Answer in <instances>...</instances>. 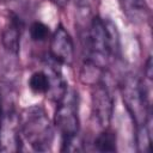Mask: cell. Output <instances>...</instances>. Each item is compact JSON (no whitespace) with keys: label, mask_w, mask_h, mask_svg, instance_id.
<instances>
[{"label":"cell","mask_w":153,"mask_h":153,"mask_svg":"<svg viewBox=\"0 0 153 153\" xmlns=\"http://www.w3.org/2000/svg\"><path fill=\"white\" fill-rule=\"evenodd\" d=\"M86 66L104 71L120 53V36L111 20L93 17L86 31Z\"/></svg>","instance_id":"cell-1"},{"label":"cell","mask_w":153,"mask_h":153,"mask_svg":"<svg viewBox=\"0 0 153 153\" xmlns=\"http://www.w3.org/2000/svg\"><path fill=\"white\" fill-rule=\"evenodd\" d=\"M22 140L36 152H48L54 141V128L45 110L39 105L25 108L18 116Z\"/></svg>","instance_id":"cell-2"},{"label":"cell","mask_w":153,"mask_h":153,"mask_svg":"<svg viewBox=\"0 0 153 153\" xmlns=\"http://www.w3.org/2000/svg\"><path fill=\"white\" fill-rule=\"evenodd\" d=\"M123 103L136 128L149 123V92L143 80L128 74L121 84Z\"/></svg>","instance_id":"cell-3"},{"label":"cell","mask_w":153,"mask_h":153,"mask_svg":"<svg viewBox=\"0 0 153 153\" xmlns=\"http://www.w3.org/2000/svg\"><path fill=\"white\" fill-rule=\"evenodd\" d=\"M79 100L74 90H67L65 96L57 102L55 111V126L62 139V151H73L79 135Z\"/></svg>","instance_id":"cell-4"},{"label":"cell","mask_w":153,"mask_h":153,"mask_svg":"<svg viewBox=\"0 0 153 153\" xmlns=\"http://www.w3.org/2000/svg\"><path fill=\"white\" fill-rule=\"evenodd\" d=\"M92 111L100 127L106 128L110 124L114 112V98L102 81L94 82L92 91Z\"/></svg>","instance_id":"cell-5"},{"label":"cell","mask_w":153,"mask_h":153,"mask_svg":"<svg viewBox=\"0 0 153 153\" xmlns=\"http://www.w3.org/2000/svg\"><path fill=\"white\" fill-rule=\"evenodd\" d=\"M50 56L51 59L60 65L71 66L74 59V44L68 31L59 25L54 31L50 38Z\"/></svg>","instance_id":"cell-6"},{"label":"cell","mask_w":153,"mask_h":153,"mask_svg":"<svg viewBox=\"0 0 153 153\" xmlns=\"http://www.w3.org/2000/svg\"><path fill=\"white\" fill-rule=\"evenodd\" d=\"M20 37H22V22L16 14H11L7 19L1 35V42L5 50L10 54L17 55L20 48Z\"/></svg>","instance_id":"cell-7"},{"label":"cell","mask_w":153,"mask_h":153,"mask_svg":"<svg viewBox=\"0 0 153 153\" xmlns=\"http://www.w3.org/2000/svg\"><path fill=\"white\" fill-rule=\"evenodd\" d=\"M29 87L36 94H47L50 87V78L48 72L37 71L29 79Z\"/></svg>","instance_id":"cell-8"},{"label":"cell","mask_w":153,"mask_h":153,"mask_svg":"<svg viewBox=\"0 0 153 153\" xmlns=\"http://www.w3.org/2000/svg\"><path fill=\"white\" fill-rule=\"evenodd\" d=\"M93 145L94 148L99 152H115L117 145L116 134L112 130L105 129L96 137Z\"/></svg>","instance_id":"cell-9"},{"label":"cell","mask_w":153,"mask_h":153,"mask_svg":"<svg viewBox=\"0 0 153 153\" xmlns=\"http://www.w3.org/2000/svg\"><path fill=\"white\" fill-rule=\"evenodd\" d=\"M123 12L130 18L136 19L146 11V0H120Z\"/></svg>","instance_id":"cell-10"},{"label":"cell","mask_w":153,"mask_h":153,"mask_svg":"<svg viewBox=\"0 0 153 153\" xmlns=\"http://www.w3.org/2000/svg\"><path fill=\"white\" fill-rule=\"evenodd\" d=\"M136 143H137V149L140 152H148L149 151V143H151V129H149V123L136 128Z\"/></svg>","instance_id":"cell-11"},{"label":"cell","mask_w":153,"mask_h":153,"mask_svg":"<svg viewBox=\"0 0 153 153\" xmlns=\"http://www.w3.org/2000/svg\"><path fill=\"white\" fill-rule=\"evenodd\" d=\"M30 35L31 38L36 42H43L48 38L49 35V27L41 23V22H35L32 23V25L30 26Z\"/></svg>","instance_id":"cell-12"},{"label":"cell","mask_w":153,"mask_h":153,"mask_svg":"<svg viewBox=\"0 0 153 153\" xmlns=\"http://www.w3.org/2000/svg\"><path fill=\"white\" fill-rule=\"evenodd\" d=\"M51 2H54L56 6H59V7H65L67 4H68V1L69 0H50Z\"/></svg>","instance_id":"cell-13"},{"label":"cell","mask_w":153,"mask_h":153,"mask_svg":"<svg viewBox=\"0 0 153 153\" xmlns=\"http://www.w3.org/2000/svg\"><path fill=\"white\" fill-rule=\"evenodd\" d=\"M4 117H5V112H4V108H2V97L0 93V127H1V123L4 121Z\"/></svg>","instance_id":"cell-14"}]
</instances>
